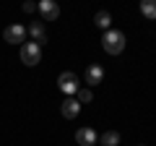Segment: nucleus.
I'll list each match as a JSON object with an SVG mask.
<instances>
[{
    "label": "nucleus",
    "instance_id": "2",
    "mask_svg": "<svg viewBox=\"0 0 156 146\" xmlns=\"http://www.w3.org/2000/svg\"><path fill=\"white\" fill-rule=\"evenodd\" d=\"M57 86H60V91L65 97H73L78 94V89H81V84H78V76L73 71H62L60 76H57Z\"/></svg>",
    "mask_w": 156,
    "mask_h": 146
},
{
    "label": "nucleus",
    "instance_id": "15",
    "mask_svg": "<svg viewBox=\"0 0 156 146\" xmlns=\"http://www.w3.org/2000/svg\"><path fill=\"white\" fill-rule=\"evenodd\" d=\"M138 146H143V144H138Z\"/></svg>",
    "mask_w": 156,
    "mask_h": 146
},
{
    "label": "nucleus",
    "instance_id": "1",
    "mask_svg": "<svg viewBox=\"0 0 156 146\" xmlns=\"http://www.w3.org/2000/svg\"><path fill=\"white\" fill-rule=\"evenodd\" d=\"M125 34L117 31V29H109V31H104V37H101V47H104L107 55H120V52L125 50Z\"/></svg>",
    "mask_w": 156,
    "mask_h": 146
},
{
    "label": "nucleus",
    "instance_id": "13",
    "mask_svg": "<svg viewBox=\"0 0 156 146\" xmlns=\"http://www.w3.org/2000/svg\"><path fill=\"white\" fill-rule=\"evenodd\" d=\"M76 99H78V104H89V102L94 99V94H91L89 86H81V89H78V94H76Z\"/></svg>",
    "mask_w": 156,
    "mask_h": 146
},
{
    "label": "nucleus",
    "instance_id": "11",
    "mask_svg": "<svg viewBox=\"0 0 156 146\" xmlns=\"http://www.w3.org/2000/svg\"><path fill=\"white\" fill-rule=\"evenodd\" d=\"M99 144L101 146H117L120 144V133H117V130H104V133L99 136Z\"/></svg>",
    "mask_w": 156,
    "mask_h": 146
},
{
    "label": "nucleus",
    "instance_id": "8",
    "mask_svg": "<svg viewBox=\"0 0 156 146\" xmlns=\"http://www.w3.org/2000/svg\"><path fill=\"white\" fill-rule=\"evenodd\" d=\"M60 112H62V118L73 120L78 112H81V104H78V99H76V97H65V102H62V107H60Z\"/></svg>",
    "mask_w": 156,
    "mask_h": 146
},
{
    "label": "nucleus",
    "instance_id": "9",
    "mask_svg": "<svg viewBox=\"0 0 156 146\" xmlns=\"http://www.w3.org/2000/svg\"><path fill=\"white\" fill-rule=\"evenodd\" d=\"M29 34H31V39L37 42L39 47L47 42V29H44V24H42V21H34L31 26H29Z\"/></svg>",
    "mask_w": 156,
    "mask_h": 146
},
{
    "label": "nucleus",
    "instance_id": "14",
    "mask_svg": "<svg viewBox=\"0 0 156 146\" xmlns=\"http://www.w3.org/2000/svg\"><path fill=\"white\" fill-rule=\"evenodd\" d=\"M37 11V3H23V13H34Z\"/></svg>",
    "mask_w": 156,
    "mask_h": 146
},
{
    "label": "nucleus",
    "instance_id": "6",
    "mask_svg": "<svg viewBox=\"0 0 156 146\" xmlns=\"http://www.w3.org/2000/svg\"><path fill=\"white\" fill-rule=\"evenodd\" d=\"M96 130L91 128V125H83V128H78L76 130V141H78V146H94L96 144Z\"/></svg>",
    "mask_w": 156,
    "mask_h": 146
},
{
    "label": "nucleus",
    "instance_id": "12",
    "mask_svg": "<svg viewBox=\"0 0 156 146\" xmlns=\"http://www.w3.org/2000/svg\"><path fill=\"white\" fill-rule=\"evenodd\" d=\"M140 13L146 18H151V21H156V0H143L140 3Z\"/></svg>",
    "mask_w": 156,
    "mask_h": 146
},
{
    "label": "nucleus",
    "instance_id": "5",
    "mask_svg": "<svg viewBox=\"0 0 156 146\" xmlns=\"http://www.w3.org/2000/svg\"><path fill=\"white\" fill-rule=\"evenodd\" d=\"M37 11L42 13L44 21H55L60 16V5H57L55 0H42V3H37Z\"/></svg>",
    "mask_w": 156,
    "mask_h": 146
},
{
    "label": "nucleus",
    "instance_id": "7",
    "mask_svg": "<svg viewBox=\"0 0 156 146\" xmlns=\"http://www.w3.org/2000/svg\"><path fill=\"white\" fill-rule=\"evenodd\" d=\"M104 81V68L99 65V63H91L89 68H86V84L89 86H96Z\"/></svg>",
    "mask_w": 156,
    "mask_h": 146
},
{
    "label": "nucleus",
    "instance_id": "10",
    "mask_svg": "<svg viewBox=\"0 0 156 146\" xmlns=\"http://www.w3.org/2000/svg\"><path fill=\"white\" fill-rule=\"evenodd\" d=\"M94 24H96L99 29H104V31H109V29H112V16H109V11H99V13L94 16Z\"/></svg>",
    "mask_w": 156,
    "mask_h": 146
},
{
    "label": "nucleus",
    "instance_id": "3",
    "mask_svg": "<svg viewBox=\"0 0 156 146\" xmlns=\"http://www.w3.org/2000/svg\"><path fill=\"white\" fill-rule=\"evenodd\" d=\"M21 60L26 63L29 68L39 65V60H42V47H39L37 42H23L21 45Z\"/></svg>",
    "mask_w": 156,
    "mask_h": 146
},
{
    "label": "nucleus",
    "instance_id": "4",
    "mask_svg": "<svg viewBox=\"0 0 156 146\" xmlns=\"http://www.w3.org/2000/svg\"><path fill=\"white\" fill-rule=\"evenodd\" d=\"M3 39L11 42V45H23V42H26V29H23L21 24H11V26H5V31H3Z\"/></svg>",
    "mask_w": 156,
    "mask_h": 146
}]
</instances>
